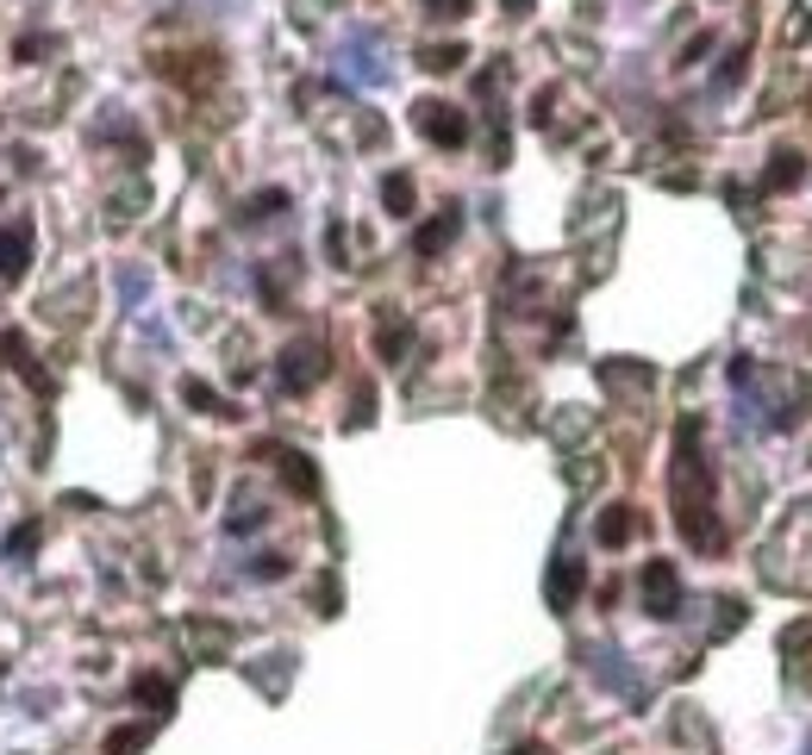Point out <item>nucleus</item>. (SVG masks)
Instances as JSON below:
<instances>
[{"instance_id": "20", "label": "nucleus", "mask_w": 812, "mask_h": 755, "mask_svg": "<svg viewBox=\"0 0 812 755\" xmlns=\"http://www.w3.org/2000/svg\"><path fill=\"white\" fill-rule=\"evenodd\" d=\"M256 575H263V581H270V575H287V562L282 556H256Z\"/></svg>"}, {"instance_id": "10", "label": "nucleus", "mask_w": 812, "mask_h": 755, "mask_svg": "<svg viewBox=\"0 0 812 755\" xmlns=\"http://www.w3.org/2000/svg\"><path fill=\"white\" fill-rule=\"evenodd\" d=\"M450 237H457V213H438V219H431L425 232L413 237V251H419V256H438V251L450 244Z\"/></svg>"}, {"instance_id": "17", "label": "nucleus", "mask_w": 812, "mask_h": 755, "mask_svg": "<svg viewBox=\"0 0 812 755\" xmlns=\"http://www.w3.org/2000/svg\"><path fill=\"white\" fill-rule=\"evenodd\" d=\"M138 699H150V706H169V687H163V680H138Z\"/></svg>"}, {"instance_id": "14", "label": "nucleus", "mask_w": 812, "mask_h": 755, "mask_svg": "<svg viewBox=\"0 0 812 755\" xmlns=\"http://www.w3.org/2000/svg\"><path fill=\"white\" fill-rule=\"evenodd\" d=\"M388 206L394 213H413V182L407 175H388Z\"/></svg>"}, {"instance_id": "12", "label": "nucleus", "mask_w": 812, "mask_h": 755, "mask_svg": "<svg viewBox=\"0 0 812 755\" xmlns=\"http://www.w3.org/2000/svg\"><path fill=\"white\" fill-rule=\"evenodd\" d=\"M150 743V724H126V731H112L107 737V755H138Z\"/></svg>"}, {"instance_id": "7", "label": "nucleus", "mask_w": 812, "mask_h": 755, "mask_svg": "<svg viewBox=\"0 0 812 755\" xmlns=\"http://www.w3.org/2000/svg\"><path fill=\"white\" fill-rule=\"evenodd\" d=\"M581 587H588V568L562 556V562L550 568V581H544V594H550V606H557V612H569L575 599H581Z\"/></svg>"}, {"instance_id": "19", "label": "nucleus", "mask_w": 812, "mask_h": 755, "mask_svg": "<svg viewBox=\"0 0 812 755\" xmlns=\"http://www.w3.org/2000/svg\"><path fill=\"white\" fill-rule=\"evenodd\" d=\"M431 13H444V19H457V13H469V0H425Z\"/></svg>"}, {"instance_id": "8", "label": "nucleus", "mask_w": 812, "mask_h": 755, "mask_svg": "<svg viewBox=\"0 0 812 755\" xmlns=\"http://www.w3.org/2000/svg\"><path fill=\"white\" fill-rule=\"evenodd\" d=\"M275 469H282V481L301 493V500H313V493H319V474H313V462H306L301 450H275Z\"/></svg>"}, {"instance_id": "18", "label": "nucleus", "mask_w": 812, "mask_h": 755, "mask_svg": "<svg viewBox=\"0 0 812 755\" xmlns=\"http://www.w3.org/2000/svg\"><path fill=\"white\" fill-rule=\"evenodd\" d=\"M50 38H19V63H32V57H45Z\"/></svg>"}, {"instance_id": "16", "label": "nucleus", "mask_w": 812, "mask_h": 755, "mask_svg": "<svg viewBox=\"0 0 812 755\" xmlns=\"http://www.w3.org/2000/svg\"><path fill=\"white\" fill-rule=\"evenodd\" d=\"M462 63V50L457 45H438V50H425V69H457Z\"/></svg>"}, {"instance_id": "5", "label": "nucleus", "mask_w": 812, "mask_h": 755, "mask_svg": "<svg viewBox=\"0 0 812 755\" xmlns=\"http://www.w3.org/2000/svg\"><path fill=\"white\" fill-rule=\"evenodd\" d=\"M26 268H32V225L19 219L0 232V282H26Z\"/></svg>"}, {"instance_id": "13", "label": "nucleus", "mask_w": 812, "mask_h": 755, "mask_svg": "<svg viewBox=\"0 0 812 755\" xmlns=\"http://www.w3.org/2000/svg\"><path fill=\"white\" fill-rule=\"evenodd\" d=\"M38 550V524H19L13 537H7V562H19V556H32Z\"/></svg>"}, {"instance_id": "1", "label": "nucleus", "mask_w": 812, "mask_h": 755, "mask_svg": "<svg viewBox=\"0 0 812 755\" xmlns=\"http://www.w3.org/2000/svg\"><path fill=\"white\" fill-rule=\"evenodd\" d=\"M675 519H682L694 550H718V524H713V474L701 457V431L682 425V450H675Z\"/></svg>"}, {"instance_id": "6", "label": "nucleus", "mask_w": 812, "mask_h": 755, "mask_svg": "<svg viewBox=\"0 0 812 755\" xmlns=\"http://www.w3.org/2000/svg\"><path fill=\"white\" fill-rule=\"evenodd\" d=\"M0 356H7V369H13L19 381H32L38 394H50V375L38 369V356H32V344L19 337V331H0Z\"/></svg>"}, {"instance_id": "11", "label": "nucleus", "mask_w": 812, "mask_h": 755, "mask_svg": "<svg viewBox=\"0 0 812 755\" xmlns=\"http://www.w3.org/2000/svg\"><path fill=\"white\" fill-rule=\"evenodd\" d=\"M182 394H188V406H200V412H207V419H232V400H219V394L207 388V381H188Z\"/></svg>"}, {"instance_id": "9", "label": "nucleus", "mask_w": 812, "mask_h": 755, "mask_svg": "<svg viewBox=\"0 0 812 755\" xmlns=\"http://www.w3.org/2000/svg\"><path fill=\"white\" fill-rule=\"evenodd\" d=\"M632 531H637L632 506H606V512H600V543H606V550H619V543H625Z\"/></svg>"}, {"instance_id": "3", "label": "nucleus", "mask_w": 812, "mask_h": 755, "mask_svg": "<svg viewBox=\"0 0 812 755\" xmlns=\"http://www.w3.org/2000/svg\"><path fill=\"white\" fill-rule=\"evenodd\" d=\"M413 126L425 131L431 144H444V150L469 144V119H462L457 107H444V100H419V107H413Z\"/></svg>"}, {"instance_id": "15", "label": "nucleus", "mask_w": 812, "mask_h": 755, "mask_svg": "<svg viewBox=\"0 0 812 755\" xmlns=\"http://www.w3.org/2000/svg\"><path fill=\"white\" fill-rule=\"evenodd\" d=\"M787 182H800V157H775L769 169V188H787Z\"/></svg>"}, {"instance_id": "4", "label": "nucleus", "mask_w": 812, "mask_h": 755, "mask_svg": "<svg viewBox=\"0 0 812 755\" xmlns=\"http://www.w3.org/2000/svg\"><path fill=\"white\" fill-rule=\"evenodd\" d=\"M675 606H682L675 562H650V568H644V612H650V618H675Z\"/></svg>"}, {"instance_id": "2", "label": "nucleus", "mask_w": 812, "mask_h": 755, "mask_svg": "<svg viewBox=\"0 0 812 755\" xmlns=\"http://www.w3.org/2000/svg\"><path fill=\"white\" fill-rule=\"evenodd\" d=\"M319 375H325V344H313V337H306V344H287L282 350V369H275V381H282L287 394H306Z\"/></svg>"}]
</instances>
